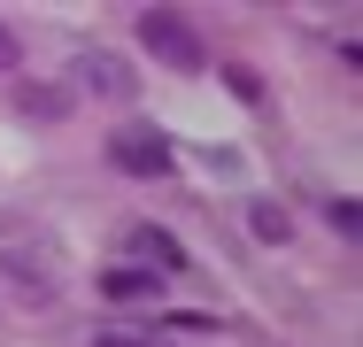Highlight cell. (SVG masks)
<instances>
[{"label":"cell","instance_id":"cell-3","mask_svg":"<svg viewBox=\"0 0 363 347\" xmlns=\"http://www.w3.org/2000/svg\"><path fill=\"white\" fill-rule=\"evenodd\" d=\"M62 93H70V101L77 93H85V101H132V93H140V69L124 62V55H108V47H77Z\"/></svg>","mask_w":363,"mask_h":347},{"label":"cell","instance_id":"cell-6","mask_svg":"<svg viewBox=\"0 0 363 347\" xmlns=\"http://www.w3.org/2000/svg\"><path fill=\"white\" fill-rule=\"evenodd\" d=\"M8 101H16V116H31V124H62V116L77 108L70 93H62V85H47V77H16V93H8Z\"/></svg>","mask_w":363,"mask_h":347},{"label":"cell","instance_id":"cell-7","mask_svg":"<svg viewBox=\"0 0 363 347\" xmlns=\"http://www.w3.org/2000/svg\"><path fill=\"white\" fill-rule=\"evenodd\" d=\"M162 293V278L140 271V263H108L101 271V301H116V309H132V301H155Z\"/></svg>","mask_w":363,"mask_h":347},{"label":"cell","instance_id":"cell-8","mask_svg":"<svg viewBox=\"0 0 363 347\" xmlns=\"http://www.w3.org/2000/svg\"><path fill=\"white\" fill-rule=\"evenodd\" d=\"M247 232H255L263 247H286V239H294V216L279 201H247Z\"/></svg>","mask_w":363,"mask_h":347},{"label":"cell","instance_id":"cell-4","mask_svg":"<svg viewBox=\"0 0 363 347\" xmlns=\"http://www.w3.org/2000/svg\"><path fill=\"white\" fill-rule=\"evenodd\" d=\"M108 162H116L124 178H170V170H178L170 132H155V124H116V132H108Z\"/></svg>","mask_w":363,"mask_h":347},{"label":"cell","instance_id":"cell-2","mask_svg":"<svg viewBox=\"0 0 363 347\" xmlns=\"http://www.w3.org/2000/svg\"><path fill=\"white\" fill-rule=\"evenodd\" d=\"M140 39H147V55H155L162 69H178V77L209 69V47L194 39V23H186L178 8H140Z\"/></svg>","mask_w":363,"mask_h":347},{"label":"cell","instance_id":"cell-9","mask_svg":"<svg viewBox=\"0 0 363 347\" xmlns=\"http://www.w3.org/2000/svg\"><path fill=\"white\" fill-rule=\"evenodd\" d=\"M85 347H155V340H147V332H124V324H101Z\"/></svg>","mask_w":363,"mask_h":347},{"label":"cell","instance_id":"cell-1","mask_svg":"<svg viewBox=\"0 0 363 347\" xmlns=\"http://www.w3.org/2000/svg\"><path fill=\"white\" fill-rule=\"evenodd\" d=\"M0 278L39 309V301H55V278H62V255H55V239H39V232H23V239H0Z\"/></svg>","mask_w":363,"mask_h":347},{"label":"cell","instance_id":"cell-10","mask_svg":"<svg viewBox=\"0 0 363 347\" xmlns=\"http://www.w3.org/2000/svg\"><path fill=\"white\" fill-rule=\"evenodd\" d=\"M224 85H232V93H240V101H263V77H255V69H240V62L224 69Z\"/></svg>","mask_w":363,"mask_h":347},{"label":"cell","instance_id":"cell-5","mask_svg":"<svg viewBox=\"0 0 363 347\" xmlns=\"http://www.w3.org/2000/svg\"><path fill=\"white\" fill-rule=\"evenodd\" d=\"M124 263H140V271L170 278V271H186V247H178L170 232H155V224H132V232H124Z\"/></svg>","mask_w":363,"mask_h":347},{"label":"cell","instance_id":"cell-11","mask_svg":"<svg viewBox=\"0 0 363 347\" xmlns=\"http://www.w3.org/2000/svg\"><path fill=\"white\" fill-rule=\"evenodd\" d=\"M23 62V39H16V31H8V23H0V77H8V69Z\"/></svg>","mask_w":363,"mask_h":347}]
</instances>
